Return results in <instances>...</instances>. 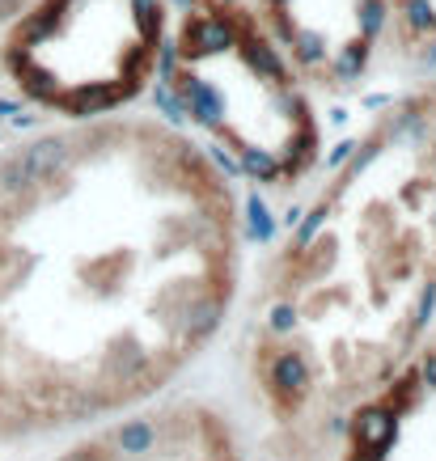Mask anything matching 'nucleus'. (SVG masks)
Masks as SVG:
<instances>
[{
    "instance_id": "nucleus-1",
    "label": "nucleus",
    "mask_w": 436,
    "mask_h": 461,
    "mask_svg": "<svg viewBox=\"0 0 436 461\" xmlns=\"http://www.w3.org/2000/svg\"><path fill=\"white\" fill-rule=\"evenodd\" d=\"M166 0H34L5 42V72L30 102L98 119L157 77Z\"/></svg>"
},
{
    "instance_id": "nucleus-2",
    "label": "nucleus",
    "mask_w": 436,
    "mask_h": 461,
    "mask_svg": "<svg viewBox=\"0 0 436 461\" xmlns=\"http://www.w3.org/2000/svg\"><path fill=\"white\" fill-rule=\"evenodd\" d=\"M22 166H26V174L34 178V186H56L64 174H68L72 166H77V136H39V140L22 144Z\"/></svg>"
},
{
    "instance_id": "nucleus-3",
    "label": "nucleus",
    "mask_w": 436,
    "mask_h": 461,
    "mask_svg": "<svg viewBox=\"0 0 436 461\" xmlns=\"http://www.w3.org/2000/svg\"><path fill=\"white\" fill-rule=\"evenodd\" d=\"M352 432H356V445L360 448H368V453H386L398 436V415L390 411V406H365V411L356 415Z\"/></svg>"
},
{
    "instance_id": "nucleus-4",
    "label": "nucleus",
    "mask_w": 436,
    "mask_h": 461,
    "mask_svg": "<svg viewBox=\"0 0 436 461\" xmlns=\"http://www.w3.org/2000/svg\"><path fill=\"white\" fill-rule=\"evenodd\" d=\"M271 385H276V393H284L288 402H296L301 393L310 390V364H305V356H301V351H280L276 364H271Z\"/></svg>"
},
{
    "instance_id": "nucleus-5",
    "label": "nucleus",
    "mask_w": 436,
    "mask_h": 461,
    "mask_svg": "<svg viewBox=\"0 0 436 461\" xmlns=\"http://www.w3.org/2000/svg\"><path fill=\"white\" fill-rule=\"evenodd\" d=\"M221 318H225V305H221L216 296H204V301H195V305H186V313H183V339H191V343L208 339L212 330L221 326Z\"/></svg>"
},
{
    "instance_id": "nucleus-6",
    "label": "nucleus",
    "mask_w": 436,
    "mask_h": 461,
    "mask_svg": "<svg viewBox=\"0 0 436 461\" xmlns=\"http://www.w3.org/2000/svg\"><path fill=\"white\" fill-rule=\"evenodd\" d=\"M157 445V428L149 420H127L119 432H114V448L123 457H144L149 448Z\"/></svg>"
},
{
    "instance_id": "nucleus-7",
    "label": "nucleus",
    "mask_w": 436,
    "mask_h": 461,
    "mask_svg": "<svg viewBox=\"0 0 436 461\" xmlns=\"http://www.w3.org/2000/svg\"><path fill=\"white\" fill-rule=\"evenodd\" d=\"M144 364H149V351H141V348H114V351H106V373H111L114 381H127V377H136Z\"/></svg>"
},
{
    "instance_id": "nucleus-8",
    "label": "nucleus",
    "mask_w": 436,
    "mask_h": 461,
    "mask_svg": "<svg viewBox=\"0 0 436 461\" xmlns=\"http://www.w3.org/2000/svg\"><path fill=\"white\" fill-rule=\"evenodd\" d=\"M246 212H250V238L271 241V216H268V208H263V199H250Z\"/></svg>"
},
{
    "instance_id": "nucleus-9",
    "label": "nucleus",
    "mask_w": 436,
    "mask_h": 461,
    "mask_svg": "<svg viewBox=\"0 0 436 461\" xmlns=\"http://www.w3.org/2000/svg\"><path fill=\"white\" fill-rule=\"evenodd\" d=\"M432 305H436V284H428V288H423V296H420V309H415V330H420V326H428Z\"/></svg>"
},
{
    "instance_id": "nucleus-10",
    "label": "nucleus",
    "mask_w": 436,
    "mask_h": 461,
    "mask_svg": "<svg viewBox=\"0 0 436 461\" xmlns=\"http://www.w3.org/2000/svg\"><path fill=\"white\" fill-rule=\"evenodd\" d=\"M322 216H326V199H322V203H318V208L310 212V221L301 224V246H305V241H310L313 233H318V224H322Z\"/></svg>"
},
{
    "instance_id": "nucleus-11",
    "label": "nucleus",
    "mask_w": 436,
    "mask_h": 461,
    "mask_svg": "<svg viewBox=\"0 0 436 461\" xmlns=\"http://www.w3.org/2000/svg\"><path fill=\"white\" fill-rule=\"evenodd\" d=\"M34 5V0H0V22H14V17H22Z\"/></svg>"
},
{
    "instance_id": "nucleus-12",
    "label": "nucleus",
    "mask_w": 436,
    "mask_h": 461,
    "mask_svg": "<svg viewBox=\"0 0 436 461\" xmlns=\"http://www.w3.org/2000/svg\"><path fill=\"white\" fill-rule=\"evenodd\" d=\"M293 321H296L293 305H276V313H271V330H293Z\"/></svg>"
},
{
    "instance_id": "nucleus-13",
    "label": "nucleus",
    "mask_w": 436,
    "mask_h": 461,
    "mask_svg": "<svg viewBox=\"0 0 436 461\" xmlns=\"http://www.w3.org/2000/svg\"><path fill=\"white\" fill-rule=\"evenodd\" d=\"M420 377H423V385H428V390H436V351H428V356H423Z\"/></svg>"
},
{
    "instance_id": "nucleus-14",
    "label": "nucleus",
    "mask_w": 436,
    "mask_h": 461,
    "mask_svg": "<svg viewBox=\"0 0 436 461\" xmlns=\"http://www.w3.org/2000/svg\"><path fill=\"white\" fill-rule=\"evenodd\" d=\"M352 149H356L352 140H348V144H339L335 153H331V166H343V161H348V157H352Z\"/></svg>"
},
{
    "instance_id": "nucleus-15",
    "label": "nucleus",
    "mask_w": 436,
    "mask_h": 461,
    "mask_svg": "<svg viewBox=\"0 0 436 461\" xmlns=\"http://www.w3.org/2000/svg\"><path fill=\"white\" fill-rule=\"evenodd\" d=\"M64 461H102V457L94 453V448H72V453H68Z\"/></svg>"
},
{
    "instance_id": "nucleus-16",
    "label": "nucleus",
    "mask_w": 436,
    "mask_h": 461,
    "mask_svg": "<svg viewBox=\"0 0 436 461\" xmlns=\"http://www.w3.org/2000/svg\"><path fill=\"white\" fill-rule=\"evenodd\" d=\"M352 461H381V453H368L365 448V453H352Z\"/></svg>"
}]
</instances>
